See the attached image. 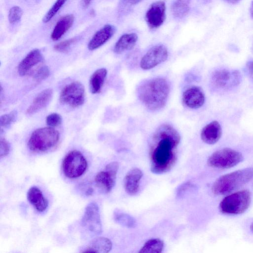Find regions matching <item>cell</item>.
<instances>
[{
  "mask_svg": "<svg viewBox=\"0 0 253 253\" xmlns=\"http://www.w3.org/2000/svg\"><path fill=\"white\" fill-rule=\"evenodd\" d=\"M246 68L249 76L253 81V60L247 63Z\"/></svg>",
  "mask_w": 253,
  "mask_h": 253,
  "instance_id": "d590c367",
  "label": "cell"
},
{
  "mask_svg": "<svg viewBox=\"0 0 253 253\" xmlns=\"http://www.w3.org/2000/svg\"><path fill=\"white\" fill-rule=\"evenodd\" d=\"M29 202L39 212L44 211L48 207L47 200L43 196L42 191L38 187H31L27 192Z\"/></svg>",
  "mask_w": 253,
  "mask_h": 253,
  "instance_id": "ffe728a7",
  "label": "cell"
},
{
  "mask_svg": "<svg viewBox=\"0 0 253 253\" xmlns=\"http://www.w3.org/2000/svg\"><path fill=\"white\" fill-rule=\"evenodd\" d=\"M114 218L117 223L127 228H134L136 225L134 218L120 210L114 211Z\"/></svg>",
  "mask_w": 253,
  "mask_h": 253,
  "instance_id": "4316f807",
  "label": "cell"
},
{
  "mask_svg": "<svg viewBox=\"0 0 253 253\" xmlns=\"http://www.w3.org/2000/svg\"><path fill=\"white\" fill-rule=\"evenodd\" d=\"M76 38H72L62 41L54 46V49L59 52H64L67 51L71 45L75 42Z\"/></svg>",
  "mask_w": 253,
  "mask_h": 253,
  "instance_id": "836d02e7",
  "label": "cell"
},
{
  "mask_svg": "<svg viewBox=\"0 0 253 253\" xmlns=\"http://www.w3.org/2000/svg\"><path fill=\"white\" fill-rule=\"evenodd\" d=\"M49 70L46 66L39 68L34 73L33 78L37 81H41L47 78L49 75Z\"/></svg>",
  "mask_w": 253,
  "mask_h": 253,
  "instance_id": "4dcf8cb0",
  "label": "cell"
},
{
  "mask_svg": "<svg viewBox=\"0 0 253 253\" xmlns=\"http://www.w3.org/2000/svg\"><path fill=\"white\" fill-rule=\"evenodd\" d=\"M190 9L188 0H176L172 4L171 12L176 18H182L189 12Z\"/></svg>",
  "mask_w": 253,
  "mask_h": 253,
  "instance_id": "484cf974",
  "label": "cell"
},
{
  "mask_svg": "<svg viewBox=\"0 0 253 253\" xmlns=\"http://www.w3.org/2000/svg\"><path fill=\"white\" fill-rule=\"evenodd\" d=\"M85 99L84 85L79 82L71 83L65 86L60 94V100L73 107L82 105Z\"/></svg>",
  "mask_w": 253,
  "mask_h": 253,
  "instance_id": "ba28073f",
  "label": "cell"
},
{
  "mask_svg": "<svg viewBox=\"0 0 253 253\" xmlns=\"http://www.w3.org/2000/svg\"><path fill=\"white\" fill-rule=\"evenodd\" d=\"M170 91L168 81L155 78L142 82L138 86L137 92L140 101L148 109L158 111L166 105Z\"/></svg>",
  "mask_w": 253,
  "mask_h": 253,
  "instance_id": "7a4b0ae2",
  "label": "cell"
},
{
  "mask_svg": "<svg viewBox=\"0 0 253 253\" xmlns=\"http://www.w3.org/2000/svg\"><path fill=\"white\" fill-rule=\"evenodd\" d=\"M81 223L85 229L94 234L98 235L102 232L99 209L96 203H90L86 207Z\"/></svg>",
  "mask_w": 253,
  "mask_h": 253,
  "instance_id": "8fae6325",
  "label": "cell"
},
{
  "mask_svg": "<svg viewBox=\"0 0 253 253\" xmlns=\"http://www.w3.org/2000/svg\"><path fill=\"white\" fill-rule=\"evenodd\" d=\"M42 60V55L38 49L31 50L19 63L18 66L19 74L21 76L29 74L32 69Z\"/></svg>",
  "mask_w": 253,
  "mask_h": 253,
  "instance_id": "2e32d148",
  "label": "cell"
},
{
  "mask_svg": "<svg viewBox=\"0 0 253 253\" xmlns=\"http://www.w3.org/2000/svg\"><path fill=\"white\" fill-rule=\"evenodd\" d=\"M142 0H122L123 4H128V5H134L139 3Z\"/></svg>",
  "mask_w": 253,
  "mask_h": 253,
  "instance_id": "8d00e7d4",
  "label": "cell"
},
{
  "mask_svg": "<svg viewBox=\"0 0 253 253\" xmlns=\"http://www.w3.org/2000/svg\"><path fill=\"white\" fill-rule=\"evenodd\" d=\"M23 10L18 6L11 7L8 13V18L10 24H15L19 22L22 16Z\"/></svg>",
  "mask_w": 253,
  "mask_h": 253,
  "instance_id": "f1b7e54d",
  "label": "cell"
},
{
  "mask_svg": "<svg viewBox=\"0 0 253 253\" xmlns=\"http://www.w3.org/2000/svg\"><path fill=\"white\" fill-rule=\"evenodd\" d=\"M142 176V171L137 168H133L127 172L124 179V187L128 195H134L138 192Z\"/></svg>",
  "mask_w": 253,
  "mask_h": 253,
  "instance_id": "e0dca14e",
  "label": "cell"
},
{
  "mask_svg": "<svg viewBox=\"0 0 253 253\" xmlns=\"http://www.w3.org/2000/svg\"><path fill=\"white\" fill-rule=\"evenodd\" d=\"M137 40V35L134 33L125 34L116 42L114 51L117 54H121L130 50L135 46Z\"/></svg>",
  "mask_w": 253,
  "mask_h": 253,
  "instance_id": "7402d4cb",
  "label": "cell"
},
{
  "mask_svg": "<svg viewBox=\"0 0 253 253\" xmlns=\"http://www.w3.org/2000/svg\"><path fill=\"white\" fill-rule=\"evenodd\" d=\"M195 186L190 182H186L179 187L178 188L176 195L179 198L184 196L187 193H188L190 190H193Z\"/></svg>",
  "mask_w": 253,
  "mask_h": 253,
  "instance_id": "d6a6232c",
  "label": "cell"
},
{
  "mask_svg": "<svg viewBox=\"0 0 253 253\" xmlns=\"http://www.w3.org/2000/svg\"><path fill=\"white\" fill-rule=\"evenodd\" d=\"M119 168L117 162H112L96 175L94 179L95 185L101 192L108 193L112 190L115 184Z\"/></svg>",
  "mask_w": 253,
  "mask_h": 253,
  "instance_id": "9c48e42d",
  "label": "cell"
},
{
  "mask_svg": "<svg viewBox=\"0 0 253 253\" xmlns=\"http://www.w3.org/2000/svg\"><path fill=\"white\" fill-rule=\"evenodd\" d=\"M243 159L242 154L239 151L224 148L213 152L209 157L207 164L214 168L229 169L242 162Z\"/></svg>",
  "mask_w": 253,
  "mask_h": 253,
  "instance_id": "8992f818",
  "label": "cell"
},
{
  "mask_svg": "<svg viewBox=\"0 0 253 253\" xmlns=\"http://www.w3.org/2000/svg\"><path fill=\"white\" fill-rule=\"evenodd\" d=\"M253 179V167L239 169L218 177L211 190L214 195H225L238 189Z\"/></svg>",
  "mask_w": 253,
  "mask_h": 253,
  "instance_id": "3957f363",
  "label": "cell"
},
{
  "mask_svg": "<svg viewBox=\"0 0 253 253\" xmlns=\"http://www.w3.org/2000/svg\"><path fill=\"white\" fill-rule=\"evenodd\" d=\"M116 31L115 27L112 25L104 26L94 34L88 42V49L93 50L103 45L113 36Z\"/></svg>",
  "mask_w": 253,
  "mask_h": 253,
  "instance_id": "9a60e30c",
  "label": "cell"
},
{
  "mask_svg": "<svg viewBox=\"0 0 253 253\" xmlns=\"http://www.w3.org/2000/svg\"><path fill=\"white\" fill-rule=\"evenodd\" d=\"M205 96L204 93L199 86H192L186 89L182 94L183 104L191 109H198L204 104Z\"/></svg>",
  "mask_w": 253,
  "mask_h": 253,
  "instance_id": "5bb4252c",
  "label": "cell"
},
{
  "mask_svg": "<svg viewBox=\"0 0 253 253\" xmlns=\"http://www.w3.org/2000/svg\"><path fill=\"white\" fill-rule=\"evenodd\" d=\"M168 57L167 47L163 44H158L149 49L142 57L140 66L143 70H149L165 61Z\"/></svg>",
  "mask_w": 253,
  "mask_h": 253,
  "instance_id": "7c38bea8",
  "label": "cell"
},
{
  "mask_svg": "<svg viewBox=\"0 0 253 253\" xmlns=\"http://www.w3.org/2000/svg\"><path fill=\"white\" fill-rule=\"evenodd\" d=\"M251 16L253 19V0L252 1L251 7Z\"/></svg>",
  "mask_w": 253,
  "mask_h": 253,
  "instance_id": "60d3db41",
  "label": "cell"
},
{
  "mask_svg": "<svg viewBox=\"0 0 253 253\" xmlns=\"http://www.w3.org/2000/svg\"><path fill=\"white\" fill-rule=\"evenodd\" d=\"M251 200V193L249 190L239 191L223 198L219 204V209L223 214H240L249 208Z\"/></svg>",
  "mask_w": 253,
  "mask_h": 253,
  "instance_id": "277c9868",
  "label": "cell"
},
{
  "mask_svg": "<svg viewBox=\"0 0 253 253\" xmlns=\"http://www.w3.org/2000/svg\"><path fill=\"white\" fill-rule=\"evenodd\" d=\"M74 22L73 14H67L62 17L57 22L51 34V38L53 41L60 39L72 27Z\"/></svg>",
  "mask_w": 253,
  "mask_h": 253,
  "instance_id": "44dd1931",
  "label": "cell"
},
{
  "mask_svg": "<svg viewBox=\"0 0 253 253\" xmlns=\"http://www.w3.org/2000/svg\"><path fill=\"white\" fill-rule=\"evenodd\" d=\"M107 74V71L102 68L96 70L89 80V88L91 92L96 94L100 92Z\"/></svg>",
  "mask_w": 253,
  "mask_h": 253,
  "instance_id": "cb8c5ba5",
  "label": "cell"
},
{
  "mask_svg": "<svg viewBox=\"0 0 253 253\" xmlns=\"http://www.w3.org/2000/svg\"><path fill=\"white\" fill-rule=\"evenodd\" d=\"M164 246V242L159 238L148 240L140 249L139 253H160Z\"/></svg>",
  "mask_w": 253,
  "mask_h": 253,
  "instance_id": "d4e9b609",
  "label": "cell"
},
{
  "mask_svg": "<svg viewBox=\"0 0 253 253\" xmlns=\"http://www.w3.org/2000/svg\"><path fill=\"white\" fill-rule=\"evenodd\" d=\"M225 0L228 3H232V4H235V3H238L241 0Z\"/></svg>",
  "mask_w": 253,
  "mask_h": 253,
  "instance_id": "f35d334b",
  "label": "cell"
},
{
  "mask_svg": "<svg viewBox=\"0 0 253 253\" xmlns=\"http://www.w3.org/2000/svg\"><path fill=\"white\" fill-rule=\"evenodd\" d=\"M222 135V128L220 124L213 121L206 125L201 132V138L206 144L212 145L216 143Z\"/></svg>",
  "mask_w": 253,
  "mask_h": 253,
  "instance_id": "ac0fdd59",
  "label": "cell"
},
{
  "mask_svg": "<svg viewBox=\"0 0 253 253\" xmlns=\"http://www.w3.org/2000/svg\"><path fill=\"white\" fill-rule=\"evenodd\" d=\"M52 94V90L50 88L45 89L39 93L28 108L27 114H34L44 108L50 101Z\"/></svg>",
  "mask_w": 253,
  "mask_h": 253,
  "instance_id": "d6986e66",
  "label": "cell"
},
{
  "mask_svg": "<svg viewBox=\"0 0 253 253\" xmlns=\"http://www.w3.org/2000/svg\"><path fill=\"white\" fill-rule=\"evenodd\" d=\"M59 139V134L57 130L51 127H42L33 132L28 145L33 152H45L54 147Z\"/></svg>",
  "mask_w": 253,
  "mask_h": 253,
  "instance_id": "5b68a950",
  "label": "cell"
},
{
  "mask_svg": "<svg viewBox=\"0 0 253 253\" xmlns=\"http://www.w3.org/2000/svg\"><path fill=\"white\" fill-rule=\"evenodd\" d=\"M166 10V4L163 0L155 1L150 5L145 14V20L150 28L157 29L164 23Z\"/></svg>",
  "mask_w": 253,
  "mask_h": 253,
  "instance_id": "4fadbf2b",
  "label": "cell"
},
{
  "mask_svg": "<svg viewBox=\"0 0 253 253\" xmlns=\"http://www.w3.org/2000/svg\"><path fill=\"white\" fill-rule=\"evenodd\" d=\"M250 229H251V231L253 233V221L252 222V224L250 225Z\"/></svg>",
  "mask_w": 253,
  "mask_h": 253,
  "instance_id": "b9f144b4",
  "label": "cell"
},
{
  "mask_svg": "<svg viewBox=\"0 0 253 253\" xmlns=\"http://www.w3.org/2000/svg\"><path fill=\"white\" fill-rule=\"evenodd\" d=\"M10 150V145L8 142L3 138L0 139V156L1 158L7 156Z\"/></svg>",
  "mask_w": 253,
  "mask_h": 253,
  "instance_id": "e575fe53",
  "label": "cell"
},
{
  "mask_svg": "<svg viewBox=\"0 0 253 253\" xmlns=\"http://www.w3.org/2000/svg\"><path fill=\"white\" fill-rule=\"evenodd\" d=\"M112 247V243L110 240L106 237H99L91 240L82 252L106 253L111 250Z\"/></svg>",
  "mask_w": 253,
  "mask_h": 253,
  "instance_id": "603a6c76",
  "label": "cell"
},
{
  "mask_svg": "<svg viewBox=\"0 0 253 253\" xmlns=\"http://www.w3.org/2000/svg\"><path fill=\"white\" fill-rule=\"evenodd\" d=\"M180 141L179 133L169 125L160 126L150 143L151 170L162 174L170 170L177 160V148Z\"/></svg>",
  "mask_w": 253,
  "mask_h": 253,
  "instance_id": "6da1fadb",
  "label": "cell"
},
{
  "mask_svg": "<svg viewBox=\"0 0 253 253\" xmlns=\"http://www.w3.org/2000/svg\"><path fill=\"white\" fill-rule=\"evenodd\" d=\"M17 117V113L13 111L9 114H4L1 116L0 125L1 127H6L15 121Z\"/></svg>",
  "mask_w": 253,
  "mask_h": 253,
  "instance_id": "1f68e13d",
  "label": "cell"
},
{
  "mask_svg": "<svg viewBox=\"0 0 253 253\" xmlns=\"http://www.w3.org/2000/svg\"><path fill=\"white\" fill-rule=\"evenodd\" d=\"M27 2L29 3H38L40 0H24Z\"/></svg>",
  "mask_w": 253,
  "mask_h": 253,
  "instance_id": "ab89813d",
  "label": "cell"
},
{
  "mask_svg": "<svg viewBox=\"0 0 253 253\" xmlns=\"http://www.w3.org/2000/svg\"><path fill=\"white\" fill-rule=\"evenodd\" d=\"M241 81L240 72L237 70L221 69L215 71L211 76V82L217 88H232L238 85Z\"/></svg>",
  "mask_w": 253,
  "mask_h": 253,
  "instance_id": "30bf717a",
  "label": "cell"
},
{
  "mask_svg": "<svg viewBox=\"0 0 253 253\" xmlns=\"http://www.w3.org/2000/svg\"><path fill=\"white\" fill-rule=\"evenodd\" d=\"M87 167V161L79 151L69 152L64 158L62 169L65 175L70 178H76L82 175Z\"/></svg>",
  "mask_w": 253,
  "mask_h": 253,
  "instance_id": "52a82bcc",
  "label": "cell"
},
{
  "mask_svg": "<svg viewBox=\"0 0 253 253\" xmlns=\"http://www.w3.org/2000/svg\"><path fill=\"white\" fill-rule=\"evenodd\" d=\"M62 117L57 113H52L48 115L46 118V123L49 126L51 127H56L62 123Z\"/></svg>",
  "mask_w": 253,
  "mask_h": 253,
  "instance_id": "f546056e",
  "label": "cell"
},
{
  "mask_svg": "<svg viewBox=\"0 0 253 253\" xmlns=\"http://www.w3.org/2000/svg\"><path fill=\"white\" fill-rule=\"evenodd\" d=\"M67 0H56L53 5L44 16L42 21L44 23L48 22L58 12Z\"/></svg>",
  "mask_w": 253,
  "mask_h": 253,
  "instance_id": "83f0119b",
  "label": "cell"
},
{
  "mask_svg": "<svg viewBox=\"0 0 253 253\" xmlns=\"http://www.w3.org/2000/svg\"><path fill=\"white\" fill-rule=\"evenodd\" d=\"M92 0H81V5L84 8H87Z\"/></svg>",
  "mask_w": 253,
  "mask_h": 253,
  "instance_id": "74e56055",
  "label": "cell"
}]
</instances>
